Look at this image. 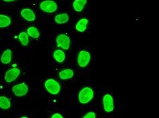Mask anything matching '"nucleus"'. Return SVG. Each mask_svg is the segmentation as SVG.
Listing matches in <instances>:
<instances>
[{
  "instance_id": "f257e3e1",
  "label": "nucleus",
  "mask_w": 159,
  "mask_h": 118,
  "mask_svg": "<svg viewBox=\"0 0 159 118\" xmlns=\"http://www.w3.org/2000/svg\"><path fill=\"white\" fill-rule=\"evenodd\" d=\"M94 97V91L89 87H85L79 92L78 101L82 105L88 104Z\"/></svg>"
},
{
  "instance_id": "f03ea898",
  "label": "nucleus",
  "mask_w": 159,
  "mask_h": 118,
  "mask_svg": "<svg viewBox=\"0 0 159 118\" xmlns=\"http://www.w3.org/2000/svg\"><path fill=\"white\" fill-rule=\"evenodd\" d=\"M44 87L50 94L56 95L61 91V85L57 80L52 78H49L44 83Z\"/></svg>"
},
{
  "instance_id": "7ed1b4c3",
  "label": "nucleus",
  "mask_w": 159,
  "mask_h": 118,
  "mask_svg": "<svg viewBox=\"0 0 159 118\" xmlns=\"http://www.w3.org/2000/svg\"><path fill=\"white\" fill-rule=\"evenodd\" d=\"M39 8L43 12L51 14L57 11L58 6L57 3L53 0H45V1H43L40 3Z\"/></svg>"
},
{
  "instance_id": "20e7f679",
  "label": "nucleus",
  "mask_w": 159,
  "mask_h": 118,
  "mask_svg": "<svg viewBox=\"0 0 159 118\" xmlns=\"http://www.w3.org/2000/svg\"><path fill=\"white\" fill-rule=\"evenodd\" d=\"M91 59V55L89 51L82 50L78 55V64L80 67H85L87 66Z\"/></svg>"
},
{
  "instance_id": "39448f33",
  "label": "nucleus",
  "mask_w": 159,
  "mask_h": 118,
  "mask_svg": "<svg viewBox=\"0 0 159 118\" xmlns=\"http://www.w3.org/2000/svg\"><path fill=\"white\" fill-rule=\"evenodd\" d=\"M56 43L59 47L64 50H68L71 45V39L67 35L61 34L57 37Z\"/></svg>"
},
{
  "instance_id": "423d86ee",
  "label": "nucleus",
  "mask_w": 159,
  "mask_h": 118,
  "mask_svg": "<svg viewBox=\"0 0 159 118\" xmlns=\"http://www.w3.org/2000/svg\"><path fill=\"white\" fill-rule=\"evenodd\" d=\"M103 106L106 112H112L114 109V100L113 96L110 94L105 95L103 97Z\"/></svg>"
},
{
  "instance_id": "0eeeda50",
  "label": "nucleus",
  "mask_w": 159,
  "mask_h": 118,
  "mask_svg": "<svg viewBox=\"0 0 159 118\" xmlns=\"http://www.w3.org/2000/svg\"><path fill=\"white\" fill-rule=\"evenodd\" d=\"M12 91L14 95L18 97H22L28 93L29 87L25 83H22L14 85L12 88Z\"/></svg>"
},
{
  "instance_id": "6e6552de",
  "label": "nucleus",
  "mask_w": 159,
  "mask_h": 118,
  "mask_svg": "<svg viewBox=\"0 0 159 118\" xmlns=\"http://www.w3.org/2000/svg\"><path fill=\"white\" fill-rule=\"evenodd\" d=\"M20 74V70L16 67H12V68L6 71L4 76V79L6 83H10L15 80L16 78L19 76Z\"/></svg>"
},
{
  "instance_id": "1a4fd4ad",
  "label": "nucleus",
  "mask_w": 159,
  "mask_h": 118,
  "mask_svg": "<svg viewBox=\"0 0 159 118\" xmlns=\"http://www.w3.org/2000/svg\"><path fill=\"white\" fill-rule=\"evenodd\" d=\"M20 15L23 18L28 22H34L36 18L34 12L30 8H24L20 12Z\"/></svg>"
},
{
  "instance_id": "9d476101",
  "label": "nucleus",
  "mask_w": 159,
  "mask_h": 118,
  "mask_svg": "<svg viewBox=\"0 0 159 118\" xmlns=\"http://www.w3.org/2000/svg\"><path fill=\"white\" fill-rule=\"evenodd\" d=\"M89 24V20L87 18H82L75 24V30L79 33H84L87 28Z\"/></svg>"
},
{
  "instance_id": "9b49d317",
  "label": "nucleus",
  "mask_w": 159,
  "mask_h": 118,
  "mask_svg": "<svg viewBox=\"0 0 159 118\" xmlns=\"http://www.w3.org/2000/svg\"><path fill=\"white\" fill-rule=\"evenodd\" d=\"M74 76V71L70 68H67L61 70L59 73V76L61 80L71 79Z\"/></svg>"
},
{
  "instance_id": "f8f14e48",
  "label": "nucleus",
  "mask_w": 159,
  "mask_h": 118,
  "mask_svg": "<svg viewBox=\"0 0 159 118\" xmlns=\"http://www.w3.org/2000/svg\"><path fill=\"white\" fill-rule=\"evenodd\" d=\"M12 52L10 49H6L5 50L3 53H2V55L1 56V62L3 64H8L12 61Z\"/></svg>"
},
{
  "instance_id": "ddd939ff",
  "label": "nucleus",
  "mask_w": 159,
  "mask_h": 118,
  "mask_svg": "<svg viewBox=\"0 0 159 118\" xmlns=\"http://www.w3.org/2000/svg\"><path fill=\"white\" fill-rule=\"evenodd\" d=\"M87 3V0H74L73 2V8L75 12H81L84 10Z\"/></svg>"
},
{
  "instance_id": "4468645a",
  "label": "nucleus",
  "mask_w": 159,
  "mask_h": 118,
  "mask_svg": "<svg viewBox=\"0 0 159 118\" xmlns=\"http://www.w3.org/2000/svg\"><path fill=\"white\" fill-rule=\"evenodd\" d=\"M69 20H70V16H69L67 13H61L55 17V21L57 24H63L67 23Z\"/></svg>"
},
{
  "instance_id": "2eb2a0df",
  "label": "nucleus",
  "mask_w": 159,
  "mask_h": 118,
  "mask_svg": "<svg viewBox=\"0 0 159 118\" xmlns=\"http://www.w3.org/2000/svg\"><path fill=\"white\" fill-rule=\"evenodd\" d=\"M53 57L59 63H63L66 59V53L63 50L57 49L53 53Z\"/></svg>"
},
{
  "instance_id": "dca6fc26",
  "label": "nucleus",
  "mask_w": 159,
  "mask_h": 118,
  "mask_svg": "<svg viewBox=\"0 0 159 118\" xmlns=\"http://www.w3.org/2000/svg\"><path fill=\"white\" fill-rule=\"evenodd\" d=\"M12 20L10 18L4 14H0V28H3L9 26L11 24Z\"/></svg>"
},
{
  "instance_id": "f3484780",
  "label": "nucleus",
  "mask_w": 159,
  "mask_h": 118,
  "mask_svg": "<svg viewBox=\"0 0 159 118\" xmlns=\"http://www.w3.org/2000/svg\"><path fill=\"white\" fill-rule=\"evenodd\" d=\"M11 107V102L10 99L5 96H0V108L2 109H8Z\"/></svg>"
},
{
  "instance_id": "a211bd4d",
  "label": "nucleus",
  "mask_w": 159,
  "mask_h": 118,
  "mask_svg": "<svg viewBox=\"0 0 159 118\" xmlns=\"http://www.w3.org/2000/svg\"><path fill=\"white\" fill-rule=\"evenodd\" d=\"M27 33L30 37L34 39H38L40 37V33H39L38 28L35 26H31L28 28Z\"/></svg>"
},
{
  "instance_id": "6ab92c4d",
  "label": "nucleus",
  "mask_w": 159,
  "mask_h": 118,
  "mask_svg": "<svg viewBox=\"0 0 159 118\" xmlns=\"http://www.w3.org/2000/svg\"><path fill=\"white\" fill-rule=\"evenodd\" d=\"M19 39L20 42V43L23 46H27L30 43V38L29 35L25 32H21L19 35Z\"/></svg>"
},
{
  "instance_id": "aec40b11",
  "label": "nucleus",
  "mask_w": 159,
  "mask_h": 118,
  "mask_svg": "<svg viewBox=\"0 0 159 118\" xmlns=\"http://www.w3.org/2000/svg\"><path fill=\"white\" fill-rule=\"evenodd\" d=\"M96 114L93 112H90L87 113H86V115L83 117L84 118H96Z\"/></svg>"
},
{
  "instance_id": "412c9836",
  "label": "nucleus",
  "mask_w": 159,
  "mask_h": 118,
  "mask_svg": "<svg viewBox=\"0 0 159 118\" xmlns=\"http://www.w3.org/2000/svg\"><path fill=\"white\" fill-rule=\"evenodd\" d=\"M52 118H63V116H61V114L59 113H56L54 114V115L52 116Z\"/></svg>"
},
{
  "instance_id": "4be33fe9",
  "label": "nucleus",
  "mask_w": 159,
  "mask_h": 118,
  "mask_svg": "<svg viewBox=\"0 0 159 118\" xmlns=\"http://www.w3.org/2000/svg\"><path fill=\"white\" fill-rule=\"evenodd\" d=\"M3 1L5 2H12L15 1V0H3Z\"/></svg>"
}]
</instances>
